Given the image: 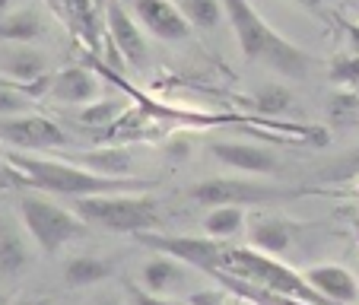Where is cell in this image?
Listing matches in <instances>:
<instances>
[{"instance_id": "cell-1", "label": "cell", "mask_w": 359, "mask_h": 305, "mask_svg": "<svg viewBox=\"0 0 359 305\" xmlns=\"http://www.w3.org/2000/svg\"><path fill=\"white\" fill-rule=\"evenodd\" d=\"M223 13L229 20L236 41L242 48L245 61L264 64L283 76H305L312 67V57L302 48H296L286 35H280L258 10L251 7V0H219Z\"/></svg>"}, {"instance_id": "cell-2", "label": "cell", "mask_w": 359, "mask_h": 305, "mask_svg": "<svg viewBox=\"0 0 359 305\" xmlns=\"http://www.w3.org/2000/svg\"><path fill=\"white\" fill-rule=\"evenodd\" d=\"M7 169L16 172L22 184L35 188L39 194H57V197H93V194H118V191L140 188L137 178H109L76 163H61V159H41L29 153H7Z\"/></svg>"}, {"instance_id": "cell-3", "label": "cell", "mask_w": 359, "mask_h": 305, "mask_svg": "<svg viewBox=\"0 0 359 305\" xmlns=\"http://www.w3.org/2000/svg\"><path fill=\"white\" fill-rule=\"evenodd\" d=\"M74 213L89 229L140 236L159 223V201L147 194H93L74 201Z\"/></svg>"}, {"instance_id": "cell-4", "label": "cell", "mask_w": 359, "mask_h": 305, "mask_svg": "<svg viewBox=\"0 0 359 305\" xmlns=\"http://www.w3.org/2000/svg\"><path fill=\"white\" fill-rule=\"evenodd\" d=\"M16 207H20L22 229H26V236L32 238L41 255H57L64 245H70L76 236L86 232V223L74 210L55 203L48 194H39V191L20 194Z\"/></svg>"}, {"instance_id": "cell-5", "label": "cell", "mask_w": 359, "mask_h": 305, "mask_svg": "<svg viewBox=\"0 0 359 305\" xmlns=\"http://www.w3.org/2000/svg\"><path fill=\"white\" fill-rule=\"evenodd\" d=\"M226 271L238 280H248V283L261 286V290L280 292V296L302 299V302H309V305H331L309 286L305 273H296L280 258L261 255V251H255V248H229V255H226Z\"/></svg>"}, {"instance_id": "cell-6", "label": "cell", "mask_w": 359, "mask_h": 305, "mask_svg": "<svg viewBox=\"0 0 359 305\" xmlns=\"http://www.w3.org/2000/svg\"><path fill=\"white\" fill-rule=\"evenodd\" d=\"M191 201L207 203V207H242V203H267V201H283V197H296V188H273L264 182H248V178H207L197 182L188 191Z\"/></svg>"}, {"instance_id": "cell-7", "label": "cell", "mask_w": 359, "mask_h": 305, "mask_svg": "<svg viewBox=\"0 0 359 305\" xmlns=\"http://www.w3.org/2000/svg\"><path fill=\"white\" fill-rule=\"evenodd\" d=\"M140 238L147 248H153L156 255H165V258H175L182 264L201 267L207 273H219L226 271V248L223 242L210 236H156V232H140Z\"/></svg>"}, {"instance_id": "cell-8", "label": "cell", "mask_w": 359, "mask_h": 305, "mask_svg": "<svg viewBox=\"0 0 359 305\" xmlns=\"http://www.w3.org/2000/svg\"><path fill=\"white\" fill-rule=\"evenodd\" d=\"M0 140L13 149H61L70 143L64 128L45 115H22L0 121Z\"/></svg>"}, {"instance_id": "cell-9", "label": "cell", "mask_w": 359, "mask_h": 305, "mask_svg": "<svg viewBox=\"0 0 359 305\" xmlns=\"http://www.w3.org/2000/svg\"><path fill=\"white\" fill-rule=\"evenodd\" d=\"M210 153L217 163H223L232 172H245V175H273L280 172V159L271 147L248 140H217L210 143Z\"/></svg>"}, {"instance_id": "cell-10", "label": "cell", "mask_w": 359, "mask_h": 305, "mask_svg": "<svg viewBox=\"0 0 359 305\" xmlns=\"http://www.w3.org/2000/svg\"><path fill=\"white\" fill-rule=\"evenodd\" d=\"M134 20L159 41H184L191 35L188 20L172 0H134Z\"/></svg>"}, {"instance_id": "cell-11", "label": "cell", "mask_w": 359, "mask_h": 305, "mask_svg": "<svg viewBox=\"0 0 359 305\" xmlns=\"http://www.w3.org/2000/svg\"><path fill=\"white\" fill-rule=\"evenodd\" d=\"M105 29L111 35V45L121 51L130 67H147V39H143L137 20L118 0H105Z\"/></svg>"}, {"instance_id": "cell-12", "label": "cell", "mask_w": 359, "mask_h": 305, "mask_svg": "<svg viewBox=\"0 0 359 305\" xmlns=\"http://www.w3.org/2000/svg\"><path fill=\"white\" fill-rule=\"evenodd\" d=\"M305 280L331 305H353L359 302V280L344 264H315L305 271Z\"/></svg>"}, {"instance_id": "cell-13", "label": "cell", "mask_w": 359, "mask_h": 305, "mask_svg": "<svg viewBox=\"0 0 359 305\" xmlns=\"http://www.w3.org/2000/svg\"><path fill=\"white\" fill-rule=\"evenodd\" d=\"M48 55L35 45H7L0 55V74L7 76V83L16 86H32L48 76Z\"/></svg>"}, {"instance_id": "cell-14", "label": "cell", "mask_w": 359, "mask_h": 305, "mask_svg": "<svg viewBox=\"0 0 359 305\" xmlns=\"http://www.w3.org/2000/svg\"><path fill=\"white\" fill-rule=\"evenodd\" d=\"M48 95L64 102V105H80L83 109V105H93V102L102 99V83L86 67H64L51 76Z\"/></svg>"}, {"instance_id": "cell-15", "label": "cell", "mask_w": 359, "mask_h": 305, "mask_svg": "<svg viewBox=\"0 0 359 305\" xmlns=\"http://www.w3.org/2000/svg\"><path fill=\"white\" fill-rule=\"evenodd\" d=\"M248 242L255 251L277 258V255H283L292 245V229H290V223L280 217H251L248 219Z\"/></svg>"}, {"instance_id": "cell-16", "label": "cell", "mask_w": 359, "mask_h": 305, "mask_svg": "<svg viewBox=\"0 0 359 305\" xmlns=\"http://www.w3.org/2000/svg\"><path fill=\"white\" fill-rule=\"evenodd\" d=\"M29 261H32V255H29L22 232L10 219H0V280L20 277L29 267Z\"/></svg>"}, {"instance_id": "cell-17", "label": "cell", "mask_w": 359, "mask_h": 305, "mask_svg": "<svg viewBox=\"0 0 359 305\" xmlns=\"http://www.w3.org/2000/svg\"><path fill=\"white\" fill-rule=\"evenodd\" d=\"M45 35V20L35 10H7L0 13V41L4 45H32Z\"/></svg>"}, {"instance_id": "cell-18", "label": "cell", "mask_w": 359, "mask_h": 305, "mask_svg": "<svg viewBox=\"0 0 359 305\" xmlns=\"http://www.w3.org/2000/svg\"><path fill=\"white\" fill-rule=\"evenodd\" d=\"M115 273V264L105 258H95V255H74V258L64 264V283L70 290H89V286H99Z\"/></svg>"}, {"instance_id": "cell-19", "label": "cell", "mask_w": 359, "mask_h": 305, "mask_svg": "<svg viewBox=\"0 0 359 305\" xmlns=\"http://www.w3.org/2000/svg\"><path fill=\"white\" fill-rule=\"evenodd\" d=\"M184 280V264L175 258H165V255H156V258H147L140 264V286L156 296H165L169 290H175Z\"/></svg>"}, {"instance_id": "cell-20", "label": "cell", "mask_w": 359, "mask_h": 305, "mask_svg": "<svg viewBox=\"0 0 359 305\" xmlns=\"http://www.w3.org/2000/svg\"><path fill=\"white\" fill-rule=\"evenodd\" d=\"M245 226H248V213H245V207H213V210L203 217V236L223 242V238L238 236Z\"/></svg>"}, {"instance_id": "cell-21", "label": "cell", "mask_w": 359, "mask_h": 305, "mask_svg": "<svg viewBox=\"0 0 359 305\" xmlns=\"http://www.w3.org/2000/svg\"><path fill=\"white\" fill-rule=\"evenodd\" d=\"M178 10L188 20V26L201 29V32H210V29H217L226 20L219 0H178Z\"/></svg>"}, {"instance_id": "cell-22", "label": "cell", "mask_w": 359, "mask_h": 305, "mask_svg": "<svg viewBox=\"0 0 359 305\" xmlns=\"http://www.w3.org/2000/svg\"><path fill=\"white\" fill-rule=\"evenodd\" d=\"M124 111H128V102L99 99V102H93V105H83V109L76 111V118H80L86 128H115Z\"/></svg>"}, {"instance_id": "cell-23", "label": "cell", "mask_w": 359, "mask_h": 305, "mask_svg": "<svg viewBox=\"0 0 359 305\" xmlns=\"http://www.w3.org/2000/svg\"><path fill=\"white\" fill-rule=\"evenodd\" d=\"M35 102H39V99H35V95H29V89L16 86V83H0V121L32 115Z\"/></svg>"}, {"instance_id": "cell-24", "label": "cell", "mask_w": 359, "mask_h": 305, "mask_svg": "<svg viewBox=\"0 0 359 305\" xmlns=\"http://www.w3.org/2000/svg\"><path fill=\"white\" fill-rule=\"evenodd\" d=\"M251 105H255V111H261V115H283V111L292 109V93L286 86H280V83H273V86L258 89L255 99H251Z\"/></svg>"}, {"instance_id": "cell-25", "label": "cell", "mask_w": 359, "mask_h": 305, "mask_svg": "<svg viewBox=\"0 0 359 305\" xmlns=\"http://www.w3.org/2000/svg\"><path fill=\"white\" fill-rule=\"evenodd\" d=\"M327 175H334L337 182H346V178H356L359 175V147L346 149L340 159H334L331 165H327Z\"/></svg>"}, {"instance_id": "cell-26", "label": "cell", "mask_w": 359, "mask_h": 305, "mask_svg": "<svg viewBox=\"0 0 359 305\" xmlns=\"http://www.w3.org/2000/svg\"><path fill=\"white\" fill-rule=\"evenodd\" d=\"M128 299H130V305H175L172 299L156 296V292L143 290L140 283H128Z\"/></svg>"}, {"instance_id": "cell-27", "label": "cell", "mask_w": 359, "mask_h": 305, "mask_svg": "<svg viewBox=\"0 0 359 305\" xmlns=\"http://www.w3.org/2000/svg\"><path fill=\"white\" fill-rule=\"evenodd\" d=\"M93 305H124L118 296H111V292H105V296H99V299H93Z\"/></svg>"}, {"instance_id": "cell-28", "label": "cell", "mask_w": 359, "mask_h": 305, "mask_svg": "<svg viewBox=\"0 0 359 305\" xmlns=\"http://www.w3.org/2000/svg\"><path fill=\"white\" fill-rule=\"evenodd\" d=\"M7 7H10V0H0V13H7Z\"/></svg>"}, {"instance_id": "cell-29", "label": "cell", "mask_w": 359, "mask_h": 305, "mask_svg": "<svg viewBox=\"0 0 359 305\" xmlns=\"http://www.w3.org/2000/svg\"><path fill=\"white\" fill-rule=\"evenodd\" d=\"M16 305H41V302H26V299H22V302H16Z\"/></svg>"}, {"instance_id": "cell-30", "label": "cell", "mask_w": 359, "mask_h": 305, "mask_svg": "<svg viewBox=\"0 0 359 305\" xmlns=\"http://www.w3.org/2000/svg\"><path fill=\"white\" fill-rule=\"evenodd\" d=\"M299 4H318V0H299Z\"/></svg>"}, {"instance_id": "cell-31", "label": "cell", "mask_w": 359, "mask_h": 305, "mask_svg": "<svg viewBox=\"0 0 359 305\" xmlns=\"http://www.w3.org/2000/svg\"><path fill=\"white\" fill-rule=\"evenodd\" d=\"M356 236H359V226H356Z\"/></svg>"}, {"instance_id": "cell-32", "label": "cell", "mask_w": 359, "mask_h": 305, "mask_svg": "<svg viewBox=\"0 0 359 305\" xmlns=\"http://www.w3.org/2000/svg\"><path fill=\"white\" fill-rule=\"evenodd\" d=\"M0 172H4V165H0Z\"/></svg>"}]
</instances>
